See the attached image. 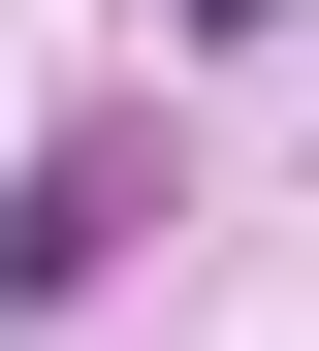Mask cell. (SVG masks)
Here are the masks:
<instances>
[{"label":"cell","mask_w":319,"mask_h":351,"mask_svg":"<svg viewBox=\"0 0 319 351\" xmlns=\"http://www.w3.org/2000/svg\"><path fill=\"white\" fill-rule=\"evenodd\" d=\"M96 223H128V128H64L32 192H0V319H32V287H96Z\"/></svg>","instance_id":"cell-1"},{"label":"cell","mask_w":319,"mask_h":351,"mask_svg":"<svg viewBox=\"0 0 319 351\" xmlns=\"http://www.w3.org/2000/svg\"><path fill=\"white\" fill-rule=\"evenodd\" d=\"M160 32H255V0H160Z\"/></svg>","instance_id":"cell-2"}]
</instances>
